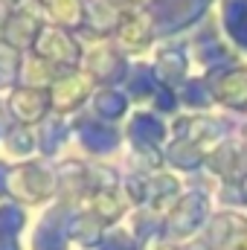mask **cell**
Listing matches in <instances>:
<instances>
[{"label":"cell","instance_id":"cell-1","mask_svg":"<svg viewBox=\"0 0 247 250\" xmlns=\"http://www.w3.org/2000/svg\"><path fill=\"white\" fill-rule=\"evenodd\" d=\"M204 215H206V201H204L201 192H192L189 198H184L178 204V212L172 215V227H175L178 236H186L204 221Z\"/></svg>","mask_w":247,"mask_h":250},{"label":"cell","instance_id":"cell-2","mask_svg":"<svg viewBox=\"0 0 247 250\" xmlns=\"http://www.w3.org/2000/svg\"><path fill=\"white\" fill-rule=\"evenodd\" d=\"M9 108L15 111V117L21 123H32V120H38L47 111V96L44 93H35V90H18L12 96Z\"/></svg>","mask_w":247,"mask_h":250},{"label":"cell","instance_id":"cell-3","mask_svg":"<svg viewBox=\"0 0 247 250\" xmlns=\"http://www.w3.org/2000/svg\"><path fill=\"white\" fill-rule=\"evenodd\" d=\"M79 137L90 151H111L117 146V134L105 125H93V123H82L79 125Z\"/></svg>","mask_w":247,"mask_h":250},{"label":"cell","instance_id":"cell-4","mask_svg":"<svg viewBox=\"0 0 247 250\" xmlns=\"http://www.w3.org/2000/svg\"><path fill=\"white\" fill-rule=\"evenodd\" d=\"M218 96H221L227 105H233V108H245L247 105V76H242V73L224 76Z\"/></svg>","mask_w":247,"mask_h":250},{"label":"cell","instance_id":"cell-5","mask_svg":"<svg viewBox=\"0 0 247 250\" xmlns=\"http://www.w3.org/2000/svg\"><path fill=\"white\" fill-rule=\"evenodd\" d=\"M70 233L73 239H79V245H96L99 236H102V221L96 215H76L73 224H70Z\"/></svg>","mask_w":247,"mask_h":250},{"label":"cell","instance_id":"cell-6","mask_svg":"<svg viewBox=\"0 0 247 250\" xmlns=\"http://www.w3.org/2000/svg\"><path fill=\"white\" fill-rule=\"evenodd\" d=\"M84 93H87V82H82V79H62L59 87H56V105L64 108V111L76 108L84 99Z\"/></svg>","mask_w":247,"mask_h":250},{"label":"cell","instance_id":"cell-7","mask_svg":"<svg viewBox=\"0 0 247 250\" xmlns=\"http://www.w3.org/2000/svg\"><path fill=\"white\" fill-rule=\"evenodd\" d=\"M227 26L247 47V0H230V6H227Z\"/></svg>","mask_w":247,"mask_h":250},{"label":"cell","instance_id":"cell-8","mask_svg":"<svg viewBox=\"0 0 247 250\" xmlns=\"http://www.w3.org/2000/svg\"><path fill=\"white\" fill-rule=\"evenodd\" d=\"M123 212V204L111 195V192H99V198L93 201V215L99 221H117Z\"/></svg>","mask_w":247,"mask_h":250},{"label":"cell","instance_id":"cell-9","mask_svg":"<svg viewBox=\"0 0 247 250\" xmlns=\"http://www.w3.org/2000/svg\"><path fill=\"white\" fill-rule=\"evenodd\" d=\"M32 146H35L32 131H29L26 125H15L12 134H9V151H12V154H29Z\"/></svg>","mask_w":247,"mask_h":250},{"label":"cell","instance_id":"cell-10","mask_svg":"<svg viewBox=\"0 0 247 250\" xmlns=\"http://www.w3.org/2000/svg\"><path fill=\"white\" fill-rule=\"evenodd\" d=\"M96 111L105 114V117H120L125 111V99L120 93H114V90H105V93L96 96Z\"/></svg>","mask_w":247,"mask_h":250},{"label":"cell","instance_id":"cell-11","mask_svg":"<svg viewBox=\"0 0 247 250\" xmlns=\"http://www.w3.org/2000/svg\"><path fill=\"white\" fill-rule=\"evenodd\" d=\"M230 233H233V221L230 215H218L212 224H209V245L212 248H221L230 242Z\"/></svg>","mask_w":247,"mask_h":250},{"label":"cell","instance_id":"cell-12","mask_svg":"<svg viewBox=\"0 0 247 250\" xmlns=\"http://www.w3.org/2000/svg\"><path fill=\"white\" fill-rule=\"evenodd\" d=\"M140 134H145L148 140H160L163 137V125L157 123L154 117H148V114H140V117H134V137H140Z\"/></svg>","mask_w":247,"mask_h":250},{"label":"cell","instance_id":"cell-13","mask_svg":"<svg viewBox=\"0 0 247 250\" xmlns=\"http://www.w3.org/2000/svg\"><path fill=\"white\" fill-rule=\"evenodd\" d=\"M23 227V212L12 204H3L0 207V233H15Z\"/></svg>","mask_w":247,"mask_h":250},{"label":"cell","instance_id":"cell-14","mask_svg":"<svg viewBox=\"0 0 247 250\" xmlns=\"http://www.w3.org/2000/svg\"><path fill=\"white\" fill-rule=\"evenodd\" d=\"M178 151H172V160L178 163V166H184V169H192V166H198V160H201V154H198V148L192 146V143H181V146H175Z\"/></svg>","mask_w":247,"mask_h":250},{"label":"cell","instance_id":"cell-15","mask_svg":"<svg viewBox=\"0 0 247 250\" xmlns=\"http://www.w3.org/2000/svg\"><path fill=\"white\" fill-rule=\"evenodd\" d=\"M62 137H64L62 123H47L44 128H41V146H44V151H47V154L56 151V140L62 143Z\"/></svg>","mask_w":247,"mask_h":250},{"label":"cell","instance_id":"cell-16","mask_svg":"<svg viewBox=\"0 0 247 250\" xmlns=\"http://www.w3.org/2000/svg\"><path fill=\"white\" fill-rule=\"evenodd\" d=\"M15 62H18L15 50H9V47L0 44V82H3V84L15 76Z\"/></svg>","mask_w":247,"mask_h":250},{"label":"cell","instance_id":"cell-17","mask_svg":"<svg viewBox=\"0 0 247 250\" xmlns=\"http://www.w3.org/2000/svg\"><path fill=\"white\" fill-rule=\"evenodd\" d=\"M0 250H18V242L15 239H0Z\"/></svg>","mask_w":247,"mask_h":250},{"label":"cell","instance_id":"cell-18","mask_svg":"<svg viewBox=\"0 0 247 250\" xmlns=\"http://www.w3.org/2000/svg\"><path fill=\"white\" fill-rule=\"evenodd\" d=\"M3 181H6V172H3V166H0V189H3Z\"/></svg>","mask_w":247,"mask_h":250}]
</instances>
